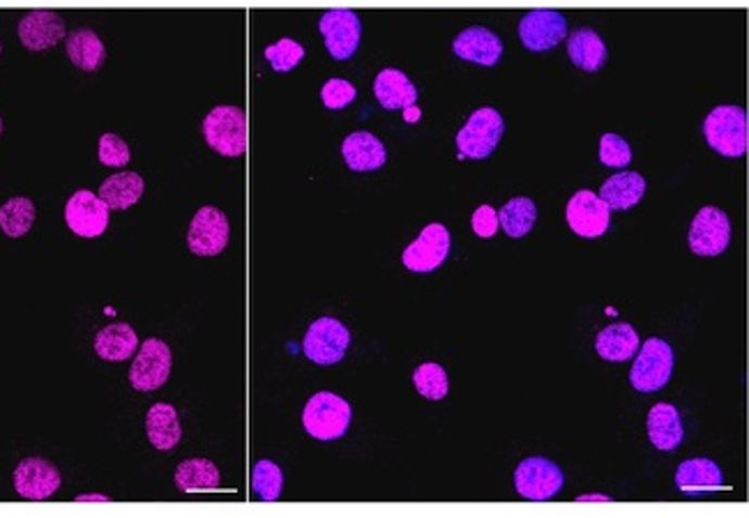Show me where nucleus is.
<instances>
[{"instance_id": "nucleus-1", "label": "nucleus", "mask_w": 749, "mask_h": 518, "mask_svg": "<svg viewBox=\"0 0 749 518\" xmlns=\"http://www.w3.org/2000/svg\"><path fill=\"white\" fill-rule=\"evenodd\" d=\"M203 137L224 157H240L247 151V116L240 106H215L203 120Z\"/></svg>"}, {"instance_id": "nucleus-2", "label": "nucleus", "mask_w": 749, "mask_h": 518, "mask_svg": "<svg viewBox=\"0 0 749 518\" xmlns=\"http://www.w3.org/2000/svg\"><path fill=\"white\" fill-rule=\"evenodd\" d=\"M303 427L316 440H337L351 427V405L332 392L314 394L303 413Z\"/></svg>"}, {"instance_id": "nucleus-3", "label": "nucleus", "mask_w": 749, "mask_h": 518, "mask_svg": "<svg viewBox=\"0 0 749 518\" xmlns=\"http://www.w3.org/2000/svg\"><path fill=\"white\" fill-rule=\"evenodd\" d=\"M703 134L713 151L724 157H742L747 153V114L740 106H718L703 122Z\"/></svg>"}, {"instance_id": "nucleus-4", "label": "nucleus", "mask_w": 749, "mask_h": 518, "mask_svg": "<svg viewBox=\"0 0 749 518\" xmlns=\"http://www.w3.org/2000/svg\"><path fill=\"white\" fill-rule=\"evenodd\" d=\"M505 132L503 116L496 108H478L468 118V122L461 127L457 134V151L459 157L466 159H484L490 157Z\"/></svg>"}, {"instance_id": "nucleus-5", "label": "nucleus", "mask_w": 749, "mask_h": 518, "mask_svg": "<svg viewBox=\"0 0 749 518\" xmlns=\"http://www.w3.org/2000/svg\"><path fill=\"white\" fill-rule=\"evenodd\" d=\"M673 372V350L662 339H648L642 348V353L636 355L630 383L634 385L636 392H658L671 380Z\"/></svg>"}, {"instance_id": "nucleus-6", "label": "nucleus", "mask_w": 749, "mask_h": 518, "mask_svg": "<svg viewBox=\"0 0 749 518\" xmlns=\"http://www.w3.org/2000/svg\"><path fill=\"white\" fill-rule=\"evenodd\" d=\"M172 348L160 339H148L129 368V383L139 392H155L172 376Z\"/></svg>"}, {"instance_id": "nucleus-7", "label": "nucleus", "mask_w": 749, "mask_h": 518, "mask_svg": "<svg viewBox=\"0 0 749 518\" xmlns=\"http://www.w3.org/2000/svg\"><path fill=\"white\" fill-rule=\"evenodd\" d=\"M351 344V332L337 319L323 316L307 329L303 348L305 355L316 364H337L342 362Z\"/></svg>"}, {"instance_id": "nucleus-8", "label": "nucleus", "mask_w": 749, "mask_h": 518, "mask_svg": "<svg viewBox=\"0 0 749 518\" xmlns=\"http://www.w3.org/2000/svg\"><path fill=\"white\" fill-rule=\"evenodd\" d=\"M563 470H560L554 461L531 456L521 461L515 472V487L517 493L526 497V501H549L560 489H563Z\"/></svg>"}, {"instance_id": "nucleus-9", "label": "nucleus", "mask_w": 749, "mask_h": 518, "mask_svg": "<svg viewBox=\"0 0 749 518\" xmlns=\"http://www.w3.org/2000/svg\"><path fill=\"white\" fill-rule=\"evenodd\" d=\"M229 219L215 206H203L187 231V247L196 256H217L229 245Z\"/></svg>"}, {"instance_id": "nucleus-10", "label": "nucleus", "mask_w": 749, "mask_h": 518, "mask_svg": "<svg viewBox=\"0 0 749 518\" xmlns=\"http://www.w3.org/2000/svg\"><path fill=\"white\" fill-rule=\"evenodd\" d=\"M318 30L323 35L326 49L337 61H348L360 47L363 24L353 10H328L318 22Z\"/></svg>"}, {"instance_id": "nucleus-11", "label": "nucleus", "mask_w": 749, "mask_h": 518, "mask_svg": "<svg viewBox=\"0 0 749 518\" xmlns=\"http://www.w3.org/2000/svg\"><path fill=\"white\" fill-rule=\"evenodd\" d=\"M687 243L689 249L699 256H720L732 243V221L724 210L706 206L691 221Z\"/></svg>"}, {"instance_id": "nucleus-12", "label": "nucleus", "mask_w": 749, "mask_h": 518, "mask_svg": "<svg viewBox=\"0 0 749 518\" xmlns=\"http://www.w3.org/2000/svg\"><path fill=\"white\" fill-rule=\"evenodd\" d=\"M61 484L63 477L59 468L40 456L24 458L14 470V489L26 501H49Z\"/></svg>"}, {"instance_id": "nucleus-13", "label": "nucleus", "mask_w": 749, "mask_h": 518, "mask_svg": "<svg viewBox=\"0 0 749 518\" xmlns=\"http://www.w3.org/2000/svg\"><path fill=\"white\" fill-rule=\"evenodd\" d=\"M568 35L566 16L556 10H531L519 22V37L529 51H549Z\"/></svg>"}, {"instance_id": "nucleus-14", "label": "nucleus", "mask_w": 749, "mask_h": 518, "mask_svg": "<svg viewBox=\"0 0 749 518\" xmlns=\"http://www.w3.org/2000/svg\"><path fill=\"white\" fill-rule=\"evenodd\" d=\"M65 221L72 233L81 237H98L109 226V206L98 194L79 190L67 200Z\"/></svg>"}, {"instance_id": "nucleus-15", "label": "nucleus", "mask_w": 749, "mask_h": 518, "mask_svg": "<svg viewBox=\"0 0 749 518\" xmlns=\"http://www.w3.org/2000/svg\"><path fill=\"white\" fill-rule=\"evenodd\" d=\"M566 217L570 229L582 237L605 235L611 224V210L607 208V203L588 190L576 192L570 198Z\"/></svg>"}, {"instance_id": "nucleus-16", "label": "nucleus", "mask_w": 749, "mask_h": 518, "mask_svg": "<svg viewBox=\"0 0 749 518\" xmlns=\"http://www.w3.org/2000/svg\"><path fill=\"white\" fill-rule=\"evenodd\" d=\"M449 254V233L443 224H429L416 243H410L402 256L410 272H432Z\"/></svg>"}, {"instance_id": "nucleus-17", "label": "nucleus", "mask_w": 749, "mask_h": 518, "mask_svg": "<svg viewBox=\"0 0 749 518\" xmlns=\"http://www.w3.org/2000/svg\"><path fill=\"white\" fill-rule=\"evenodd\" d=\"M67 30L59 12L53 10H30L18 22V40L30 51H45L65 40Z\"/></svg>"}, {"instance_id": "nucleus-18", "label": "nucleus", "mask_w": 749, "mask_h": 518, "mask_svg": "<svg viewBox=\"0 0 749 518\" xmlns=\"http://www.w3.org/2000/svg\"><path fill=\"white\" fill-rule=\"evenodd\" d=\"M453 51L461 61H471V63H478L484 67H494L503 55V40L490 28L471 26L455 37Z\"/></svg>"}, {"instance_id": "nucleus-19", "label": "nucleus", "mask_w": 749, "mask_h": 518, "mask_svg": "<svg viewBox=\"0 0 749 518\" xmlns=\"http://www.w3.org/2000/svg\"><path fill=\"white\" fill-rule=\"evenodd\" d=\"M646 427L650 442L662 452H673L685 438L681 413L671 403H655L648 413Z\"/></svg>"}, {"instance_id": "nucleus-20", "label": "nucleus", "mask_w": 749, "mask_h": 518, "mask_svg": "<svg viewBox=\"0 0 749 518\" xmlns=\"http://www.w3.org/2000/svg\"><path fill=\"white\" fill-rule=\"evenodd\" d=\"M722 470L710 458H689L676 472V487L689 497L715 493L722 489Z\"/></svg>"}, {"instance_id": "nucleus-21", "label": "nucleus", "mask_w": 749, "mask_h": 518, "mask_svg": "<svg viewBox=\"0 0 749 518\" xmlns=\"http://www.w3.org/2000/svg\"><path fill=\"white\" fill-rule=\"evenodd\" d=\"M342 155L351 171H377L385 164V145L369 132H353L342 143Z\"/></svg>"}, {"instance_id": "nucleus-22", "label": "nucleus", "mask_w": 749, "mask_h": 518, "mask_svg": "<svg viewBox=\"0 0 749 518\" xmlns=\"http://www.w3.org/2000/svg\"><path fill=\"white\" fill-rule=\"evenodd\" d=\"M373 95H377L381 106L388 111H408L418 102V88L410 83L402 69H383L377 81H373Z\"/></svg>"}, {"instance_id": "nucleus-23", "label": "nucleus", "mask_w": 749, "mask_h": 518, "mask_svg": "<svg viewBox=\"0 0 749 518\" xmlns=\"http://www.w3.org/2000/svg\"><path fill=\"white\" fill-rule=\"evenodd\" d=\"M145 431H148L150 445H153L155 450H162V452L174 450L182 438L178 411L172 403H155L153 409L148 411Z\"/></svg>"}, {"instance_id": "nucleus-24", "label": "nucleus", "mask_w": 749, "mask_h": 518, "mask_svg": "<svg viewBox=\"0 0 749 518\" xmlns=\"http://www.w3.org/2000/svg\"><path fill=\"white\" fill-rule=\"evenodd\" d=\"M646 194V180L644 176L634 171H623L611 176L602 190H599V198L607 203L609 210H630L639 203Z\"/></svg>"}, {"instance_id": "nucleus-25", "label": "nucleus", "mask_w": 749, "mask_h": 518, "mask_svg": "<svg viewBox=\"0 0 749 518\" xmlns=\"http://www.w3.org/2000/svg\"><path fill=\"white\" fill-rule=\"evenodd\" d=\"M139 337L127 323H111L98 332L96 353L106 362H125L137 353Z\"/></svg>"}, {"instance_id": "nucleus-26", "label": "nucleus", "mask_w": 749, "mask_h": 518, "mask_svg": "<svg viewBox=\"0 0 749 518\" xmlns=\"http://www.w3.org/2000/svg\"><path fill=\"white\" fill-rule=\"evenodd\" d=\"M595 348L607 362H627L639 350V335L627 323H613L599 332Z\"/></svg>"}, {"instance_id": "nucleus-27", "label": "nucleus", "mask_w": 749, "mask_h": 518, "mask_svg": "<svg viewBox=\"0 0 749 518\" xmlns=\"http://www.w3.org/2000/svg\"><path fill=\"white\" fill-rule=\"evenodd\" d=\"M143 190H145V182H143V178L139 173L123 171V173H116V176L106 178L102 182L98 196L106 203L109 210L111 208L127 210V208L137 206V203L141 200Z\"/></svg>"}, {"instance_id": "nucleus-28", "label": "nucleus", "mask_w": 749, "mask_h": 518, "mask_svg": "<svg viewBox=\"0 0 749 518\" xmlns=\"http://www.w3.org/2000/svg\"><path fill=\"white\" fill-rule=\"evenodd\" d=\"M568 53L579 69L597 72L607 61V44L591 28H579L568 40Z\"/></svg>"}, {"instance_id": "nucleus-29", "label": "nucleus", "mask_w": 749, "mask_h": 518, "mask_svg": "<svg viewBox=\"0 0 749 518\" xmlns=\"http://www.w3.org/2000/svg\"><path fill=\"white\" fill-rule=\"evenodd\" d=\"M67 55L69 61L84 72H96L106 59L104 42L90 28H79L67 35Z\"/></svg>"}, {"instance_id": "nucleus-30", "label": "nucleus", "mask_w": 749, "mask_h": 518, "mask_svg": "<svg viewBox=\"0 0 749 518\" xmlns=\"http://www.w3.org/2000/svg\"><path fill=\"white\" fill-rule=\"evenodd\" d=\"M176 487L180 493L215 491L219 487V470L208 458H187L176 470Z\"/></svg>"}, {"instance_id": "nucleus-31", "label": "nucleus", "mask_w": 749, "mask_h": 518, "mask_svg": "<svg viewBox=\"0 0 749 518\" xmlns=\"http://www.w3.org/2000/svg\"><path fill=\"white\" fill-rule=\"evenodd\" d=\"M537 221V208L531 198H512L498 210V224L510 237L531 233Z\"/></svg>"}, {"instance_id": "nucleus-32", "label": "nucleus", "mask_w": 749, "mask_h": 518, "mask_svg": "<svg viewBox=\"0 0 749 518\" xmlns=\"http://www.w3.org/2000/svg\"><path fill=\"white\" fill-rule=\"evenodd\" d=\"M35 224V206L26 196L10 198L5 206H0V229L10 237L26 235Z\"/></svg>"}, {"instance_id": "nucleus-33", "label": "nucleus", "mask_w": 749, "mask_h": 518, "mask_svg": "<svg viewBox=\"0 0 749 518\" xmlns=\"http://www.w3.org/2000/svg\"><path fill=\"white\" fill-rule=\"evenodd\" d=\"M282 487H284V475H282V470H279V466L272 464V461H268V458L258 461L254 472H252V489L261 497V501L275 503L277 497L282 495Z\"/></svg>"}, {"instance_id": "nucleus-34", "label": "nucleus", "mask_w": 749, "mask_h": 518, "mask_svg": "<svg viewBox=\"0 0 749 518\" xmlns=\"http://www.w3.org/2000/svg\"><path fill=\"white\" fill-rule=\"evenodd\" d=\"M414 383L424 399L441 401L447 394V374L441 364H420L414 374Z\"/></svg>"}, {"instance_id": "nucleus-35", "label": "nucleus", "mask_w": 749, "mask_h": 518, "mask_svg": "<svg viewBox=\"0 0 749 518\" xmlns=\"http://www.w3.org/2000/svg\"><path fill=\"white\" fill-rule=\"evenodd\" d=\"M266 59L275 72H291L305 59V47L291 40V37H282L277 44L266 49Z\"/></svg>"}, {"instance_id": "nucleus-36", "label": "nucleus", "mask_w": 749, "mask_h": 518, "mask_svg": "<svg viewBox=\"0 0 749 518\" xmlns=\"http://www.w3.org/2000/svg\"><path fill=\"white\" fill-rule=\"evenodd\" d=\"M599 161L605 166H611V169H625V166L632 161V147L625 139H621L618 134H605L599 139Z\"/></svg>"}, {"instance_id": "nucleus-37", "label": "nucleus", "mask_w": 749, "mask_h": 518, "mask_svg": "<svg viewBox=\"0 0 749 518\" xmlns=\"http://www.w3.org/2000/svg\"><path fill=\"white\" fill-rule=\"evenodd\" d=\"M100 161L104 166H114V169H120V166H127L129 159H132V155H129V145L116 137V134H102L100 137Z\"/></svg>"}, {"instance_id": "nucleus-38", "label": "nucleus", "mask_w": 749, "mask_h": 518, "mask_svg": "<svg viewBox=\"0 0 749 518\" xmlns=\"http://www.w3.org/2000/svg\"><path fill=\"white\" fill-rule=\"evenodd\" d=\"M355 95H358V90L344 79H330L321 88V100L328 108H344L355 100Z\"/></svg>"}, {"instance_id": "nucleus-39", "label": "nucleus", "mask_w": 749, "mask_h": 518, "mask_svg": "<svg viewBox=\"0 0 749 518\" xmlns=\"http://www.w3.org/2000/svg\"><path fill=\"white\" fill-rule=\"evenodd\" d=\"M471 224H473L475 235H480V237H492V235H496V231H498V212H496L492 206H480V208L473 212Z\"/></svg>"}, {"instance_id": "nucleus-40", "label": "nucleus", "mask_w": 749, "mask_h": 518, "mask_svg": "<svg viewBox=\"0 0 749 518\" xmlns=\"http://www.w3.org/2000/svg\"><path fill=\"white\" fill-rule=\"evenodd\" d=\"M111 497L106 495H79L77 503H109Z\"/></svg>"}, {"instance_id": "nucleus-41", "label": "nucleus", "mask_w": 749, "mask_h": 518, "mask_svg": "<svg viewBox=\"0 0 749 518\" xmlns=\"http://www.w3.org/2000/svg\"><path fill=\"white\" fill-rule=\"evenodd\" d=\"M0 134H3V120H0Z\"/></svg>"}, {"instance_id": "nucleus-42", "label": "nucleus", "mask_w": 749, "mask_h": 518, "mask_svg": "<svg viewBox=\"0 0 749 518\" xmlns=\"http://www.w3.org/2000/svg\"><path fill=\"white\" fill-rule=\"evenodd\" d=\"M0 51H3V47H0Z\"/></svg>"}]
</instances>
